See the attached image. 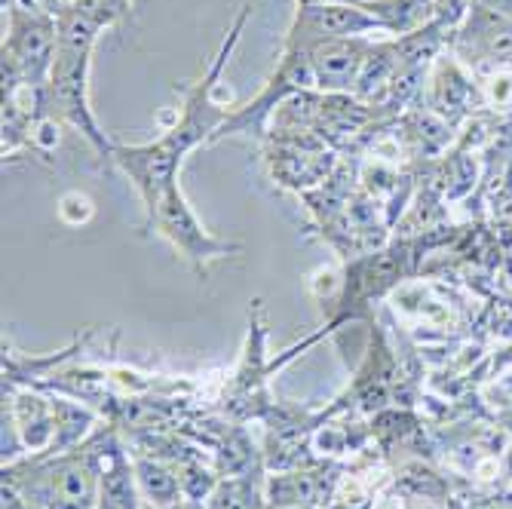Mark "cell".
I'll list each match as a JSON object with an SVG mask.
<instances>
[{
	"label": "cell",
	"mask_w": 512,
	"mask_h": 509,
	"mask_svg": "<svg viewBox=\"0 0 512 509\" xmlns=\"http://www.w3.org/2000/svg\"><path fill=\"white\" fill-rule=\"evenodd\" d=\"M59 215H62V221H68V224H83V221H89V215H92V203H89V197L86 194H80V191H71V194H65L62 197V203H59Z\"/></svg>",
	"instance_id": "6"
},
{
	"label": "cell",
	"mask_w": 512,
	"mask_h": 509,
	"mask_svg": "<svg viewBox=\"0 0 512 509\" xmlns=\"http://www.w3.org/2000/svg\"><path fill=\"white\" fill-rule=\"evenodd\" d=\"M368 31H387V28L378 16L362 10L359 0H319V4H298L295 22L283 46L313 50L319 43L362 37Z\"/></svg>",
	"instance_id": "4"
},
{
	"label": "cell",
	"mask_w": 512,
	"mask_h": 509,
	"mask_svg": "<svg viewBox=\"0 0 512 509\" xmlns=\"http://www.w3.org/2000/svg\"><path fill=\"white\" fill-rule=\"evenodd\" d=\"M298 4H319V0H298Z\"/></svg>",
	"instance_id": "7"
},
{
	"label": "cell",
	"mask_w": 512,
	"mask_h": 509,
	"mask_svg": "<svg viewBox=\"0 0 512 509\" xmlns=\"http://www.w3.org/2000/svg\"><path fill=\"white\" fill-rule=\"evenodd\" d=\"M96 34H99V25L89 22L77 10L59 16L56 59L50 68V77H46V83L40 86V96H43V114L46 117L71 123L99 148L102 157L111 160L114 145L99 129L96 117H92V111H89V102H86L89 56H92V46H96Z\"/></svg>",
	"instance_id": "1"
},
{
	"label": "cell",
	"mask_w": 512,
	"mask_h": 509,
	"mask_svg": "<svg viewBox=\"0 0 512 509\" xmlns=\"http://www.w3.org/2000/svg\"><path fill=\"white\" fill-rule=\"evenodd\" d=\"M59 40V19L34 10L13 7L10 10V34L4 40V83L16 86H43L50 77Z\"/></svg>",
	"instance_id": "2"
},
{
	"label": "cell",
	"mask_w": 512,
	"mask_h": 509,
	"mask_svg": "<svg viewBox=\"0 0 512 509\" xmlns=\"http://www.w3.org/2000/svg\"><path fill=\"white\" fill-rule=\"evenodd\" d=\"M371 40L365 37H347V40H329L310 50L313 59V74H316V89L322 92H350L359 86L362 68L371 56Z\"/></svg>",
	"instance_id": "5"
},
{
	"label": "cell",
	"mask_w": 512,
	"mask_h": 509,
	"mask_svg": "<svg viewBox=\"0 0 512 509\" xmlns=\"http://www.w3.org/2000/svg\"><path fill=\"white\" fill-rule=\"evenodd\" d=\"M148 227H154V234H160L166 243H172V249L184 261H191L203 276H206L209 261L240 252V246L224 243L209 234V230L200 224L197 212L191 209V203L184 200L178 184H172V188L160 197L157 209L148 215Z\"/></svg>",
	"instance_id": "3"
}]
</instances>
